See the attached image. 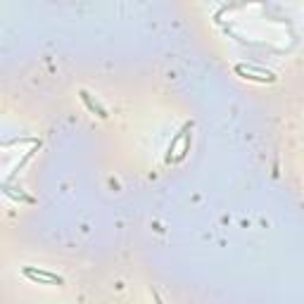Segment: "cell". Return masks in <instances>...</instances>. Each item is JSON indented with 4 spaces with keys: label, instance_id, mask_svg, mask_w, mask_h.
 <instances>
[{
    "label": "cell",
    "instance_id": "6da1fadb",
    "mask_svg": "<svg viewBox=\"0 0 304 304\" xmlns=\"http://www.w3.org/2000/svg\"><path fill=\"white\" fill-rule=\"evenodd\" d=\"M24 276L36 281V283H48V285H62V278L55 276V273H48V271H36V268H24Z\"/></svg>",
    "mask_w": 304,
    "mask_h": 304
},
{
    "label": "cell",
    "instance_id": "7a4b0ae2",
    "mask_svg": "<svg viewBox=\"0 0 304 304\" xmlns=\"http://www.w3.org/2000/svg\"><path fill=\"white\" fill-rule=\"evenodd\" d=\"M81 98L86 100V105H88V109H90V112H98L100 117H107V114H105V109H100L98 105H95V102H93V100H90V98H88V93H86V90H81Z\"/></svg>",
    "mask_w": 304,
    "mask_h": 304
}]
</instances>
